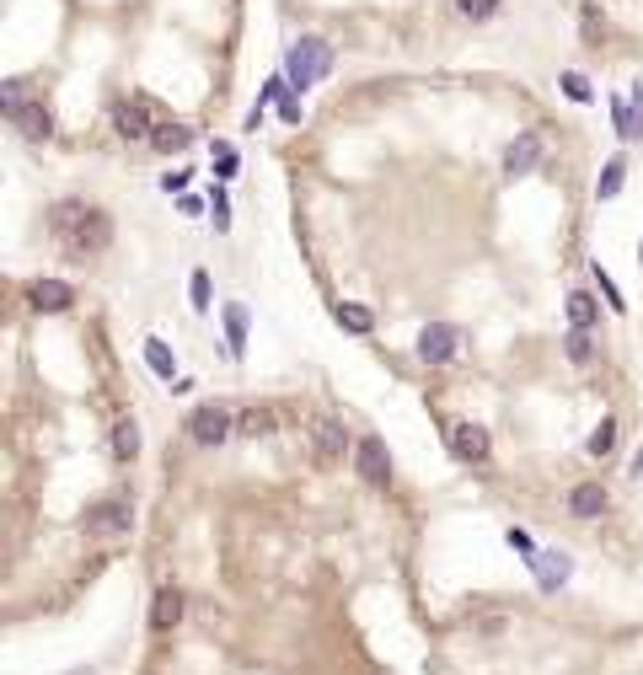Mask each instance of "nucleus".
I'll list each match as a JSON object with an SVG mask.
<instances>
[{
  "mask_svg": "<svg viewBox=\"0 0 643 675\" xmlns=\"http://www.w3.org/2000/svg\"><path fill=\"white\" fill-rule=\"evenodd\" d=\"M49 236L59 241V252L70 263H86V258H97V252L113 247V220L102 210L81 204V199H59L54 210H49Z\"/></svg>",
  "mask_w": 643,
  "mask_h": 675,
  "instance_id": "obj_1",
  "label": "nucleus"
},
{
  "mask_svg": "<svg viewBox=\"0 0 643 675\" xmlns=\"http://www.w3.org/2000/svg\"><path fill=\"white\" fill-rule=\"evenodd\" d=\"M327 70H333V44H327V38H300L290 54H285V81H290V92L317 86Z\"/></svg>",
  "mask_w": 643,
  "mask_h": 675,
  "instance_id": "obj_2",
  "label": "nucleus"
},
{
  "mask_svg": "<svg viewBox=\"0 0 643 675\" xmlns=\"http://www.w3.org/2000/svg\"><path fill=\"white\" fill-rule=\"evenodd\" d=\"M188 435H193V445H226L236 435V413L226 402H204V407H193Z\"/></svg>",
  "mask_w": 643,
  "mask_h": 675,
  "instance_id": "obj_3",
  "label": "nucleus"
},
{
  "mask_svg": "<svg viewBox=\"0 0 643 675\" xmlns=\"http://www.w3.org/2000/svg\"><path fill=\"white\" fill-rule=\"evenodd\" d=\"M0 108H5V118H11V123H16V129L27 134V140H44V134H49V112L38 108V103H22L16 81H11V86L0 92Z\"/></svg>",
  "mask_w": 643,
  "mask_h": 675,
  "instance_id": "obj_4",
  "label": "nucleus"
},
{
  "mask_svg": "<svg viewBox=\"0 0 643 675\" xmlns=\"http://www.w3.org/2000/svg\"><path fill=\"white\" fill-rule=\"evenodd\" d=\"M456 354H462V328L429 322V328L418 333V359H424V365H445V359H456Z\"/></svg>",
  "mask_w": 643,
  "mask_h": 675,
  "instance_id": "obj_5",
  "label": "nucleus"
},
{
  "mask_svg": "<svg viewBox=\"0 0 643 675\" xmlns=\"http://www.w3.org/2000/svg\"><path fill=\"white\" fill-rule=\"evenodd\" d=\"M129 525H134L129 499H102V504L86 509V531L92 536H129Z\"/></svg>",
  "mask_w": 643,
  "mask_h": 675,
  "instance_id": "obj_6",
  "label": "nucleus"
},
{
  "mask_svg": "<svg viewBox=\"0 0 643 675\" xmlns=\"http://www.w3.org/2000/svg\"><path fill=\"white\" fill-rule=\"evenodd\" d=\"M354 472H359L365 483H375V488L392 483V455H386V445H381L375 435H365V440L354 445Z\"/></svg>",
  "mask_w": 643,
  "mask_h": 675,
  "instance_id": "obj_7",
  "label": "nucleus"
},
{
  "mask_svg": "<svg viewBox=\"0 0 643 675\" xmlns=\"http://www.w3.org/2000/svg\"><path fill=\"white\" fill-rule=\"evenodd\" d=\"M344 450H349V429H344L338 418H322V424L311 429V455H317V466H338Z\"/></svg>",
  "mask_w": 643,
  "mask_h": 675,
  "instance_id": "obj_8",
  "label": "nucleus"
},
{
  "mask_svg": "<svg viewBox=\"0 0 643 675\" xmlns=\"http://www.w3.org/2000/svg\"><path fill=\"white\" fill-rule=\"evenodd\" d=\"M445 435H451V450H456L462 461H472V466H482V461H488V450H493V440H488V429H482V424H472V418H462V424H451Z\"/></svg>",
  "mask_w": 643,
  "mask_h": 675,
  "instance_id": "obj_9",
  "label": "nucleus"
},
{
  "mask_svg": "<svg viewBox=\"0 0 643 675\" xmlns=\"http://www.w3.org/2000/svg\"><path fill=\"white\" fill-rule=\"evenodd\" d=\"M611 123L622 140H643V81L633 86V97H611Z\"/></svg>",
  "mask_w": 643,
  "mask_h": 675,
  "instance_id": "obj_10",
  "label": "nucleus"
},
{
  "mask_svg": "<svg viewBox=\"0 0 643 675\" xmlns=\"http://www.w3.org/2000/svg\"><path fill=\"white\" fill-rule=\"evenodd\" d=\"M536 161H541V134H515L510 140V151H504V177H526V171H536Z\"/></svg>",
  "mask_w": 643,
  "mask_h": 675,
  "instance_id": "obj_11",
  "label": "nucleus"
},
{
  "mask_svg": "<svg viewBox=\"0 0 643 675\" xmlns=\"http://www.w3.org/2000/svg\"><path fill=\"white\" fill-rule=\"evenodd\" d=\"M27 300H33V311H44V317H59V311H70V300H75V289L64 279H38L27 289Z\"/></svg>",
  "mask_w": 643,
  "mask_h": 675,
  "instance_id": "obj_12",
  "label": "nucleus"
},
{
  "mask_svg": "<svg viewBox=\"0 0 643 675\" xmlns=\"http://www.w3.org/2000/svg\"><path fill=\"white\" fill-rule=\"evenodd\" d=\"M526 562L536 568V584H541V590H558V584H569V573H574L569 553H536V558H526Z\"/></svg>",
  "mask_w": 643,
  "mask_h": 675,
  "instance_id": "obj_13",
  "label": "nucleus"
},
{
  "mask_svg": "<svg viewBox=\"0 0 643 675\" xmlns=\"http://www.w3.org/2000/svg\"><path fill=\"white\" fill-rule=\"evenodd\" d=\"M113 129L123 134V140H151V112H145V103H118L113 108Z\"/></svg>",
  "mask_w": 643,
  "mask_h": 675,
  "instance_id": "obj_14",
  "label": "nucleus"
},
{
  "mask_svg": "<svg viewBox=\"0 0 643 675\" xmlns=\"http://www.w3.org/2000/svg\"><path fill=\"white\" fill-rule=\"evenodd\" d=\"M606 504H611V499H606V488H600V483H580V488L569 494V514H574V520H600V514H606Z\"/></svg>",
  "mask_w": 643,
  "mask_h": 675,
  "instance_id": "obj_15",
  "label": "nucleus"
},
{
  "mask_svg": "<svg viewBox=\"0 0 643 675\" xmlns=\"http://www.w3.org/2000/svg\"><path fill=\"white\" fill-rule=\"evenodd\" d=\"M177 621H182V595L167 584V590H156V601H151V627H156V632H172Z\"/></svg>",
  "mask_w": 643,
  "mask_h": 675,
  "instance_id": "obj_16",
  "label": "nucleus"
},
{
  "mask_svg": "<svg viewBox=\"0 0 643 675\" xmlns=\"http://www.w3.org/2000/svg\"><path fill=\"white\" fill-rule=\"evenodd\" d=\"M236 435H247V440L274 435V407H241L236 413Z\"/></svg>",
  "mask_w": 643,
  "mask_h": 675,
  "instance_id": "obj_17",
  "label": "nucleus"
},
{
  "mask_svg": "<svg viewBox=\"0 0 643 675\" xmlns=\"http://www.w3.org/2000/svg\"><path fill=\"white\" fill-rule=\"evenodd\" d=\"M622 182H628V161H622V156H611V161L600 167V182H595V199H617V193H622Z\"/></svg>",
  "mask_w": 643,
  "mask_h": 675,
  "instance_id": "obj_18",
  "label": "nucleus"
},
{
  "mask_svg": "<svg viewBox=\"0 0 643 675\" xmlns=\"http://www.w3.org/2000/svg\"><path fill=\"white\" fill-rule=\"evenodd\" d=\"M226 338H231V354L241 359V354H247V306H241V300L226 306Z\"/></svg>",
  "mask_w": 643,
  "mask_h": 675,
  "instance_id": "obj_19",
  "label": "nucleus"
},
{
  "mask_svg": "<svg viewBox=\"0 0 643 675\" xmlns=\"http://www.w3.org/2000/svg\"><path fill=\"white\" fill-rule=\"evenodd\" d=\"M145 365H151L161 381H172V376H177V359H172V348H167L161 338H145Z\"/></svg>",
  "mask_w": 643,
  "mask_h": 675,
  "instance_id": "obj_20",
  "label": "nucleus"
},
{
  "mask_svg": "<svg viewBox=\"0 0 643 675\" xmlns=\"http://www.w3.org/2000/svg\"><path fill=\"white\" fill-rule=\"evenodd\" d=\"M113 455L118 461H134V455H140V424H134V418H123L113 429Z\"/></svg>",
  "mask_w": 643,
  "mask_h": 675,
  "instance_id": "obj_21",
  "label": "nucleus"
},
{
  "mask_svg": "<svg viewBox=\"0 0 643 675\" xmlns=\"http://www.w3.org/2000/svg\"><path fill=\"white\" fill-rule=\"evenodd\" d=\"M188 140H193V134H188L182 123H156V129H151V145H156V151H182Z\"/></svg>",
  "mask_w": 643,
  "mask_h": 675,
  "instance_id": "obj_22",
  "label": "nucleus"
},
{
  "mask_svg": "<svg viewBox=\"0 0 643 675\" xmlns=\"http://www.w3.org/2000/svg\"><path fill=\"white\" fill-rule=\"evenodd\" d=\"M563 354H569L574 365H589V359H595V343H589V328H574V333L563 338Z\"/></svg>",
  "mask_w": 643,
  "mask_h": 675,
  "instance_id": "obj_23",
  "label": "nucleus"
},
{
  "mask_svg": "<svg viewBox=\"0 0 643 675\" xmlns=\"http://www.w3.org/2000/svg\"><path fill=\"white\" fill-rule=\"evenodd\" d=\"M333 317H338V328H349V333H370V328H375V317H370L365 306H349V300H344Z\"/></svg>",
  "mask_w": 643,
  "mask_h": 675,
  "instance_id": "obj_24",
  "label": "nucleus"
},
{
  "mask_svg": "<svg viewBox=\"0 0 643 675\" xmlns=\"http://www.w3.org/2000/svg\"><path fill=\"white\" fill-rule=\"evenodd\" d=\"M585 450L589 455H611V450H617V418H600V429L585 440Z\"/></svg>",
  "mask_w": 643,
  "mask_h": 675,
  "instance_id": "obj_25",
  "label": "nucleus"
},
{
  "mask_svg": "<svg viewBox=\"0 0 643 675\" xmlns=\"http://www.w3.org/2000/svg\"><path fill=\"white\" fill-rule=\"evenodd\" d=\"M558 86H563V97H569V103H595V92H589V81L580 75V70H563V81H558Z\"/></svg>",
  "mask_w": 643,
  "mask_h": 675,
  "instance_id": "obj_26",
  "label": "nucleus"
},
{
  "mask_svg": "<svg viewBox=\"0 0 643 675\" xmlns=\"http://www.w3.org/2000/svg\"><path fill=\"white\" fill-rule=\"evenodd\" d=\"M569 322H574V328H589V322H595V300H589L585 289L569 295Z\"/></svg>",
  "mask_w": 643,
  "mask_h": 675,
  "instance_id": "obj_27",
  "label": "nucleus"
},
{
  "mask_svg": "<svg viewBox=\"0 0 643 675\" xmlns=\"http://www.w3.org/2000/svg\"><path fill=\"white\" fill-rule=\"evenodd\" d=\"M595 284H600V295H606V306H611V311H628V300H622V289L611 284V274H606L600 263H595Z\"/></svg>",
  "mask_w": 643,
  "mask_h": 675,
  "instance_id": "obj_28",
  "label": "nucleus"
},
{
  "mask_svg": "<svg viewBox=\"0 0 643 675\" xmlns=\"http://www.w3.org/2000/svg\"><path fill=\"white\" fill-rule=\"evenodd\" d=\"M188 295H193V311H209V274L204 269L188 279Z\"/></svg>",
  "mask_w": 643,
  "mask_h": 675,
  "instance_id": "obj_29",
  "label": "nucleus"
},
{
  "mask_svg": "<svg viewBox=\"0 0 643 675\" xmlns=\"http://www.w3.org/2000/svg\"><path fill=\"white\" fill-rule=\"evenodd\" d=\"M456 11H462L467 22H482V16H493V11H499V0H456Z\"/></svg>",
  "mask_w": 643,
  "mask_h": 675,
  "instance_id": "obj_30",
  "label": "nucleus"
},
{
  "mask_svg": "<svg viewBox=\"0 0 643 675\" xmlns=\"http://www.w3.org/2000/svg\"><path fill=\"white\" fill-rule=\"evenodd\" d=\"M215 177H236V151L231 145H215Z\"/></svg>",
  "mask_w": 643,
  "mask_h": 675,
  "instance_id": "obj_31",
  "label": "nucleus"
},
{
  "mask_svg": "<svg viewBox=\"0 0 643 675\" xmlns=\"http://www.w3.org/2000/svg\"><path fill=\"white\" fill-rule=\"evenodd\" d=\"M279 112H285V123H300V92H285V97H279Z\"/></svg>",
  "mask_w": 643,
  "mask_h": 675,
  "instance_id": "obj_32",
  "label": "nucleus"
},
{
  "mask_svg": "<svg viewBox=\"0 0 643 675\" xmlns=\"http://www.w3.org/2000/svg\"><path fill=\"white\" fill-rule=\"evenodd\" d=\"M510 547H515V553H526V558H536V547H531V536H526V531H515V525H510Z\"/></svg>",
  "mask_w": 643,
  "mask_h": 675,
  "instance_id": "obj_33",
  "label": "nucleus"
},
{
  "mask_svg": "<svg viewBox=\"0 0 643 675\" xmlns=\"http://www.w3.org/2000/svg\"><path fill=\"white\" fill-rule=\"evenodd\" d=\"M161 188H167V193H182V188H188V171H167Z\"/></svg>",
  "mask_w": 643,
  "mask_h": 675,
  "instance_id": "obj_34",
  "label": "nucleus"
},
{
  "mask_svg": "<svg viewBox=\"0 0 643 675\" xmlns=\"http://www.w3.org/2000/svg\"><path fill=\"white\" fill-rule=\"evenodd\" d=\"M226 225H231V215H226V199L215 193V230H226Z\"/></svg>",
  "mask_w": 643,
  "mask_h": 675,
  "instance_id": "obj_35",
  "label": "nucleus"
},
{
  "mask_svg": "<svg viewBox=\"0 0 643 675\" xmlns=\"http://www.w3.org/2000/svg\"><path fill=\"white\" fill-rule=\"evenodd\" d=\"M638 263H643V241H638Z\"/></svg>",
  "mask_w": 643,
  "mask_h": 675,
  "instance_id": "obj_36",
  "label": "nucleus"
}]
</instances>
